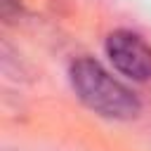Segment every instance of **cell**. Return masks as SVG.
Listing matches in <instances>:
<instances>
[{"mask_svg": "<svg viewBox=\"0 0 151 151\" xmlns=\"http://www.w3.org/2000/svg\"><path fill=\"white\" fill-rule=\"evenodd\" d=\"M71 85L85 106L106 118L127 120L139 113V99L132 90L90 57H80L71 64Z\"/></svg>", "mask_w": 151, "mask_h": 151, "instance_id": "6da1fadb", "label": "cell"}, {"mask_svg": "<svg viewBox=\"0 0 151 151\" xmlns=\"http://www.w3.org/2000/svg\"><path fill=\"white\" fill-rule=\"evenodd\" d=\"M106 54L111 64L132 80L151 78V45L132 31H113L106 38Z\"/></svg>", "mask_w": 151, "mask_h": 151, "instance_id": "7a4b0ae2", "label": "cell"}, {"mask_svg": "<svg viewBox=\"0 0 151 151\" xmlns=\"http://www.w3.org/2000/svg\"><path fill=\"white\" fill-rule=\"evenodd\" d=\"M0 7H2V14L9 19L12 14H17V12H19V7H21V0H0Z\"/></svg>", "mask_w": 151, "mask_h": 151, "instance_id": "3957f363", "label": "cell"}]
</instances>
